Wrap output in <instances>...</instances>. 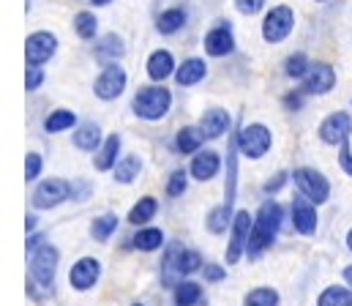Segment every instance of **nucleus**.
Listing matches in <instances>:
<instances>
[{
  "label": "nucleus",
  "instance_id": "nucleus-1",
  "mask_svg": "<svg viewBox=\"0 0 352 306\" xmlns=\"http://www.w3.org/2000/svg\"><path fill=\"white\" fill-rule=\"evenodd\" d=\"M284 224V208L276 203V200H267L260 205L257 216H254V227H252V238H249V246H246V257L257 260L265 249L273 246L278 230Z\"/></svg>",
  "mask_w": 352,
  "mask_h": 306
},
{
  "label": "nucleus",
  "instance_id": "nucleus-2",
  "mask_svg": "<svg viewBox=\"0 0 352 306\" xmlns=\"http://www.w3.org/2000/svg\"><path fill=\"white\" fill-rule=\"evenodd\" d=\"M238 140L232 137L230 140V153H227V195H224V203L216 205L210 213H208V219H205V224H208V230L213 232V235H221L230 224H232V216H235V186H238Z\"/></svg>",
  "mask_w": 352,
  "mask_h": 306
},
{
  "label": "nucleus",
  "instance_id": "nucleus-3",
  "mask_svg": "<svg viewBox=\"0 0 352 306\" xmlns=\"http://www.w3.org/2000/svg\"><path fill=\"white\" fill-rule=\"evenodd\" d=\"M170 107H173V94L162 83L140 88L131 99V112L142 120H162L170 112Z\"/></svg>",
  "mask_w": 352,
  "mask_h": 306
},
{
  "label": "nucleus",
  "instance_id": "nucleus-4",
  "mask_svg": "<svg viewBox=\"0 0 352 306\" xmlns=\"http://www.w3.org/2000/svg\"><path fill=\"white\" fill-rule=\"evenodd\" d=\"M235 140H238L241 156H246V159H252V162L263 159L265 153L270 151V145H273V134H270V129H267L265 123L241 126L238 134H235Z\"/></svg>",
  "mask_w": 352,
  "mask_h": 306
},
{
  "label": "nucleus",
  "instance_id": "nucleus-5",
  "mask_svg": "<svg viewBox=\"0 0 352 306\" xmlns=\"http://www.w3.org/2000/svg\"><path fill=\"white\" fill-rule=\"evenodd\" d=\"M58 263H60V252L52 243H44L41 249H36L30 254V279L44 290H52L55 274H58Z\"/></svg>",
  "mask_w": 352,
  "mask_h": 306
},
{
  "label": "nucleus",
  "instance_id": "nucleus-6",
  "mask_svg": "<svg viewBox=\"0 0 352 306\" xmlns=\"http://www.w3.org/2000/svg\"><path fill=\"white\" fill-rule=\"evenodd\" d=\"M292 181L298 186V192L303 197H309L314 205H322L331 200V181L320 173V170H311V167H298L292 173Z\"/></svg>",
  "mask_w": 352,
  "mask_h": 306
},
{
  "label": "nucleus",
  "instance_id": "nucleus-7",
  "mask_svg": "<svg viewBox=\"0 0 352 306\" xmlns=\"http://www.w3.org/2000/svg\"><path fill=\"white\" fill-rule=\"evenodd\" d=\"M72 197H74V186L69 181H63V178H47V181H41L36 186L30 203H33L36 210H50V208H58V205H63L66 200H72Z\"/></svg>",
  "mask_w": 352,
  "mask_h": 306
},
{
  "label": "nucleus",
  "instance_id": "nucleus-8",
  "mask_svg": "<svg viewBox=\"0 0 352 306\" xmlns=\"http://www.w3.org/2000/svg\"><path fill=\"white\" fill-rule=\"evenodd\" d=\"M295 28V11L289 6H273L263 19V39L267 44H281L284 39H289Z\"/></svg>",
  "mask_w": 352,
  "mask_h": 306
},
{
  "label": "nucleus",
  "instance_id": "nucleus-9",
  "mask_svg": "<svg viewBox=\"0 0 352 306\" xmlns=\"http://www.w3.org/2000/svg\"><path fill=\"white\" fill-rule=\"evenodd\" d=\"M126 83H129L126 69L118 66V61H115V63H104L101 74H98L96 83H93V94H96L101 102H115L118 96H123Z\"/></svg>",
  "mask_w": 352,
  "mask_h": 306
},
{
  "label": "nucleus",
  "instance_id": "nucleus-10",
  "mask_svg": "<svg viewBox=\"0 0 352 306\" xmlns=\"http://www.w3.org/2000/svg\"><path fill=\"white\" fill-rule=\"evenodd\" d=\"M252 227H254V216L249 210H235L232 224H230V246H227V263H238L246 254L249 238H252Z\"/></svg>",
  "mask_w": 352,
  "mask_h": 306
},
{
  "label": "nucleus",
  "instance_id": "nucleus-11",
  "mask_svg": "<svg viewBox=\"0 0 352 306\" xmlns=\"http://www.w3.org/2000/svg\"><path fill=\"white\" fill-rule=\"evenodd\" d=\"M58 52V36L50 30H36L25 41V61L28 66H44L55 58Z\"/></svg>",
  "mask_w": 352,
  "mask_h": 306
},
{
  "label": "nucleus",
  "instance_id": "nucleus-12",
  "mask_svg": "<svg viewBox=\"0 0 352 306\" xmlns=\"http://www.w3.org/2000/svg\"><path fill=\"white\" fill-rule=\"evenodd\" d=\"M333 85H336V72L328 63H311V69L300 80V91L306 96H325L333 91Z\"/></svg>",
  "mask_w": 352,
  "mask_h": 306
},
{
  "label": "nucleus",
  "instance_id": "nucleus-13",
  "mask_svg": "<svg viewBox=\"0 0 352 306\" xmlns=\"http://www.w3.org/2000/svg\"><path fill=\"white\" fill-rule=\"evenodd\" d=\"M205 52L210 58H227L235 52V36H232V25L224 19L219 25H213L208 33H205Z\"/></svg>",
  "mask_w": 352,
  "mask_h": 306
},
{
  "label": "nucleus",
  "instance_id": "nucleus-14",
  "mask_svg": "<svg viewBox=\"0 0 352 306\" xmlns=\"http://www.w3.org/2000/svg\"><path fill=\"white\" fill-rule=\"evenodd\" d=\"M317 134H320V140H322L325 145H342V142L350 140L352 118L347 115V112H331V115L320 123Z\"/></svg>",
  "mask_w": 352,
  "mask_h": 306
},
{
  "label": "nucleus",
  "instance_id": "nucleus-15",
  "mask_svg": "<svg viewBox=\"0 0 352 306\" xmlns=\"http://www.w3.org/2000/svg\"><path fill=\"white\" fill-rule=\"evenodd\" d=\"M98 276H101V263H98L96 257H82V260H77V263L72 265V271H69V285H72L77 293H88V290L96 287Z\"/></svg>",
  "mask_w": 352,
  "mask_h": 306
},
{
  "label": "nucleus",
  "instance_id": "nucleus-16",
  "mask_svg": "<svg viewBox=\"0 0 352 306\" xmlns=\"http://www.w3.org/2000/svg\"><path fill=\"white\" fill-rule=\"evenodd\" d=\"M292 224L306 238H311L317 232V205L311 203L309 197H303V195L292 200Z\"/></svg>",
  "mask_w": 352,
  "mask_h": 306
},
{
  "label": "nucleus",
  "instance_id": "nucleus-17",
  "mask_svg": "<svg viewBox=\"0 0 352 306\" xmlns=\"http://www.w3.org/2000/svg\"><path fill=\"white\" fill-rule=\"evenodd\" d=\"M219 170H221V156L216 151H197L194 159H191V164H188L191 178L199 181V184L213 181L219 175Z\"/></svg>",
  "mask_w": 352,
  "mask_h": 306
},
{
  "label": "nucleus",
  "instance_id": "nucleus-18",
  "mask_svg": "<svg viewBox=\"0 0 352 306\" xmlns=\"http://www.w3.org/2000/svg\"><path fill=\"white\" fill-rule=\"evenodd\" d=\"M145 69H148V77H151L153 83H164L167 77H175L177 63L170 50H156V52H151Z\"/></svg>",
  "mask_w": 352,
  "mask_h": 306
},
{
  "label": "nucleus",
  "instance_id": "nucleus-19",
  "mask_svg": "<svg viewBox=\"0 0 352 306\" xmlns=\"http://www.w3.org/2000/svg\"><path fill=\"white\" fill-rule=\"evenodd\" d=\"M199 126H202V131H205L208 140H219V137H224V134L230 131L232 118H230L227 109H221V107H210V109L202 115Z\"/></svg>",
  "mask_w": 352,
  "mask_h": 306
},
{
  "label": "nucleus",
  "instance_id": "nucleus-20",
  "mask_svg": "<svg viewBox=\"0 0 352 306\" xmlns=\"http://www.w3.org/2000/svg\"><path fill=\"white\" fill-rule=\"evenodd\" d=\"M118 162H120V137L109 134V137H104L101 148L93 153V164L98 173H109V170H115Z\"/></svg>",
  "mask_w": 352,
  "mask_h": 306
},
{
  "label": "nucleus",
  "instance_id": "nucleus-21",
  "mask_svg": "<svg viewBox=\"0 0 352 306\" xmlns=\"http://www.w3.org/2000/svg\"><path fill=\"white\" fill-rule=\"evenodd\" d=\"M205 77H208V63H205L202 58H188V61H183L175 72V83L180 88H191V85L202 83Z\"/></svg>",
  "mask_w": 352,
  "mask_h": 306
},
{
  "label": "nucleus",
  "instance_id": "nucleus-22",
  "mask_svg": "<svg viewBox=\"0 0 352 306\" xmlns=\"http://www.w3.org/2000/svg\"><path fill=\"white\" fill-rule=\"evenodd\" d=\"M93 55H96L98 61H104V63H115V61H120V58L126 55V44H123V39H120L118 33H107V36L98 39Z\"/></svg>",
  "mask_w": 352,
  "mask_h": 306
},
{
  "label": "nucleus",
  "instance_id": "nucleus-23",
  "mask_svg": "<svg viewBox=\"0 0 352 306\" xmlns=\"http://www.w3.org/2000/svg\"><path fill=\"white\" fill-rule=\"evenodd\" d=\"M208 137H205V131H202V126H183L180 131L175 134V151L177 153H183V156H194L199 148H202V142H205Z\"/></svg>",
  "mask_w": 352,
  "mask_h": 306
},
{
  "label": "nucleus",
  "instance_id": "nucleus-24",
  "mask_svg": "<svg viewBox=\"0 0 352 306\" xmlns=\"http://www.w3.org/2000/svg\"><path fill=\"white\" fill-rule=\"evenodd\" d=\"M72 142H74V148H80V151H85V153H96V151L101 148V142H104L101 126H98V123H82V126H77Z\"/></svg>",
  "mask_w": 352,
  "mask_h": 306
},
{
  "label": "nucleus",
  "instance_id": "nucleus-25",
  "mask_svg": "<svg viewBox=\"0 0 352 306\" xmlns=\"http://www.w3.org/2000/svg\"><path fill=\"white\" fill-rule=\"evenodd\" d=\"M180 254H183V243L175 241V243H170V249H167V254H164V263H162V282H164V287H175L177 282H180Z\"/></svg>",
  "mask_w": 352,
  "mask_h": 306
},
{
  "label": "nucleus",
  "instance_id": "nucleus-26",
  "mask_svg": "<svg viewBox=\"0 0 352 306\" xmlns=\"http://www.w3.org/2000/svg\"><path fill=\"white\" fill-rule=\"evenodd\" d=\"M112 173H115V181H118V184L129 186V184H134L137 175L142 173V159H140L137 153H129V156H123V159L115 164Z\"/></svg>",
  "mask_w": 352,
  "mask_h": 306
},
{
  "label": "nucleus",
  "instance_id": "nucleus-27",
  "mask_svg": "<svg viewBox=\"0 0 352 306\" xmlns=\"http://www.w3.org/2000/svg\"><path fill=\"white\" fill-rule=\"evenodd\" d=\"M186 19H188V14H186V8H167V11H162L159 14V19H156V30L162 33V36H173L177 33L183 25H186Z\"/></svg>",
  "mask_w": 352,
  "mask_h": 306
},
{
  "label": "nucleus",
  "instance_id": "nucleus-28",
  "mask_svg": "<svg viewBox=\"0 0 352 306\" xmlns=\"http://www.w3.org/2000/svg\"><path fill=\"white\" fill-rule=\"evenodd\" d=\"M156 213H159V200L148 195V197L137 200V205L129 210V224L142 227V224H148L151 219H156Z\"/></svg>",
  "mask_w": 352,
  "mask_h": 306
},
{
  "label": "nucleus",
  "instance_id": "nucleus-29",
  "mask_svg": "<svg viewBox=\"0 0 352 306\" xmlns=\"http://www.w3.org/2000/svg\"><path fill=\"white\" fill-rule=\"evenodd\" d=\"M74 126H77V115L72 109H52L44 118V131H50V134H60V131H69Z\"/></svg>",
  "mask_w": 352,
  "mask_h": 306
},
{
  "label": "nucleus",
  "instance_id": "nucleus-30",
  "mask_svg": "<svg viewBox=\"0 0 352 306\" xmlns=\"http://www.w3.org/2000/svg\"><path fill=\"white\" fill-rule=\"evenodd\" d=\"M173 296H175V306H199L202 287L197 282H191V279H180L173 287Z\"/></svg>",
  "mask_w": 352,
  "mask_h": 306
},
{
  "label": "nucleus",
  "instance_id": "nucleus-31",
  "mask_svg": "<svg viewBox=\"0 0 352 306\" xmlns=\"http://www.w3.org/2000/svg\"><path fill=\"white\" fill-rule=\"evenodd\" d=\"M115 230H118V216H115V213H101V216H96L93 224H90V235H93V241H98V243L109 241V238L115 235Z\"/></svg>",
  "mask_w": 352,
  "mask_h": 306
},
{
  "label": "nucleus",
  "instance_id": "nucleus-32",
  "mask_svg": "<svg viewBox=\"0 0 352 306\" xmlns=\"http://www.w3.org/2000/svg\"><path fill=\"white\" fill-rule=\"evenodd\" d=\"M131 241H134V246L140 252H156V249L164 246V232L159 227H142Z\"/></svg>",
  "mask_w": 352,
  "mask_h": 306
},
{
  "label": "nucleus",
  "instance_id": "nucleus-33",
  "mask_svg": "<svg viewBox=\"0 0 352 306\" xmlns=\"http://www.w3.org/2000/svg\"><path fill=\"white\" fill-rule=\"evenodd\" d=\"M317 306H352V287H325L317 298Z\"/></svg>",
  "mask_w": 352,
  "mask_h": 306
},
{
  "label": "nucleus",
  "instance_id": "nucleus-34",
  "mask_svg": "<svg viewBox=\"0 0 352 306\" xmlns=\"http://www.w3.org/2000/svg\"><path fill=\"white\" fill-rule=\"evenodd\" d=\"M74 33L82 39V41H93L96 33H98V19L93 11H80L74 17Z\"/></svg>",
  "mask_w": 352,
  "mask_h": 306
},
{
  "label": "nucleus",
  "instance_id": "nucleus-35",
  "mask_svg": "<svg viewBox=\"0 0 352 306\" xmlns=\"http://www.w3.org/2000/svg\"><path fill=\"white\" fill-rule=\"evenodd\" d=\"M309 69H311V63H309V58L303 52H295V55H289L284 61V74L292 77V80H303Z\"/></svg>",
  "mask_w": 352,
  "mask_h": 306
},
{
  "label": "nucleus",
  "instance_id": "nucleus-36",
  "mask_svg": "<svg viewBox=\"0 0 352 306\" xmlns=\"http://www.w3.org/2000/svg\"><path fill=\"white\" fill-rule=\"evenodd\" d=\"M243 306H278V293L273 287H254L246 296Z\"/></svg>",
  "mask_w": 352,
  "mask_h": 306
},
{
  "label": "nucleus",
  "instance_id": "nucleus-37",
  "mask_svg": "<svg viewBox=\"0 0 352 306\" xmlns=\"http://www.w3.org/2000/svg\"><path fill=\"white\" fill-rule=\"evenodd\" d=\"M180 276H191L194 271H199L202 268V254L199 252H194V249H183V254H180Z\"/></svg>",
  "mask_w": 352,
  "mask_h": 306
},
{
  "label": "nucleus",
  "instance_id": "nucleus-38",
  "mask_svg": "<svg viewBox=\"0 0 352 306\" xmlns=\"http://www.w3.org/2000/svg\"><path fill=\"white\" fill-rule=\"evenodd\" d=\"M188 175H191V173H186V170L170 173V181H167V195H170V197L186 195V189H188Z\"/></svg>",
  "mask_w": 352,
  "mask_h": 306
},
{
  "label": "nucleus",
  "instance_id": "nucleus-39",
  "mask_svg": "<svg viewBox=\"0 0 352 306\" xmlns=\"http://www.w3.org/2000/svg\"><path fill=\"white\" fill-rule=\"evenodd\" d=\"M41 167H44L41 153H28V159H25V181H36L41 175Z\"/></svg>",
  "mask_w": 352,
  "mask_h": 306
},
{
  "label": "nucleus",
  "instance_id": "nucleus-40",
  "mask_svg": "<svg viewBox=\"0 0 352 306\" xmlns=\"http://www.w3.org/2000/svg\"><path fill=\"white\" fill-rule=\"evenodd\" d=\"M41 85H44V69L41 66H28V72H25V88L33 94Z\"/></svg>",
  "mask_w": 352,
  "mask_h": 306
},
{
  "label": "nucleus",
  "instance_id": "nucleus-41",
  "mask_svg": "<svg viewBox=\"0 0 352 306\" xmlns=\"http://www.w3.org/2000/svg\"><path fill=\"white\" fill-rule=\"evenodd\" d=\"M202 276H205V282H224L227 271L221 265H216V263H208V265H202Z\"/></svg>",
  "mask_w": 352,
  "mask_h": 306
},
{
  "label": "nucleus",
  "instance_id": "nucleus-42",
  "mask_svg": "<svg viewBox=\"0 0 352 306\" xmlns=\"http://www.w3.org/2000/svg\"><path fill=\"white\" fill-rule=\"evenodd\" d=\"M265 6V0H235V8L241 11V14H246V17H254V14H260Z\"/></svg>",
  "mask_w": 352,
  "mask_h": 306
},
{
  "label": "nucleus",
  "instance_id": "nucleus-43",
  "mask_svg": "<svg viewBox=\"0 0 352 306\" xmlns=\"http://www.w3.org/2000/svg\"><path fill=\"white\" fill-rule=\"evenodd\" d=\"M339 167H342L347 175H352V148H350V140L339 145Z\"/></svg>",
  "mask_w": 352,
  "mask_h": 306
},
{
  "label": "nucleus",
  "instance_id": "nucleus-44",
  "mask_svg": "<svg viewBox=\"0 0 352 306\" xmlns=\"http://www.w3.org/2000/svg\"><path fill=\"white\" fill-rule=\"evenodd\" d=\"M303 96H306L303 91H289V94H287V96H284L281 102H284V107H287V109H292V112H298V109L303 107Z\"/></svg>",
  "mask_w": 352,
  "mask_h": 306
},
{
  "label": "nucleus",
  "instance_id": "nucleus-45",
  "mask_svg": "<svg viewBox=\"0 0 352 306\" xmlns=\"http://www.w3.org/2000/svg\"><path fill=\"white\" fill-rule=\"evenodd\" d=\"M287 181H289V173H276V175H273V178L265 184V192H267V195H276V192H278V189H281Z\"/></svg>",
  "mask_w": 352,
  "mask_h": 306
},
{
  "label": "nucleus",
  "instance_id": "nucleus-46",
  "mask_svg": "<svg viewBox=\"0 0 352 306\" xmlns=\"http://www.w3.org/2000/svg\"><path fill=\"white\" fill-rule=\"evenodd\" d=\"M44 243H47V235H44V232H30V235H28V243H25V246H28V254H33L36 249H41Z\"/></svg>",
  "mask_w": 352,
  "mask_h": 306
},
{
  "label": "nucleus",
  "instance_id": "nucleus-47",
  "mask_svg": "<svg viewBox=\"0 0 352 306\" xmlns=\"http://www.w3.org/2000/svg\"><path fill=\"white\" fill-rule=\"evenodd\" d=\"M36 224H38V219L30 213V216L25 219V230H28V232H36Z\"/></svg>",
  "mask_w": 352,
  "mask_h": 306
},
{
  "label": "nucleus",
  "instance_id": "nucleus-48",
  "mask_svg": "<svg viewBox=\"0 0 352 306\" xmlns=\"http://www.w3.org/2000/svg\"><path fill=\"white\" fill-rule=\"evenodd\" d=\"M112 0H90V6H96V8H101V6H109Z\"/></svg>",
  "mask_w": 352,
  "mask_h": 306
},
{
  "label": "nucleus",
  "instance_id": "nucleus-49",
  "mask_svg": "<svg viewBox=\"0 0 352 306\" xmlns=\"http://www.w3.org/2000/svg\"><path fill=\"white\" fill-rule=\"evenodd\" d=\"M344 279H347V285L352 287V265H347V268H344Z\"/></svg>",
  "mask_w": 352,
  "mask_h": 306
},
{
  "label": "nucleus",
  "instance_id": "nucleus-50",
  "mask_svg": "<svg viewBox=\"0 0 352 306\" xmlns=\"http://www.w3.org/2000/svg\"><path fill=\"white\" fill-rule=\"evenodd\" d=\"M347 249H350V252H352V230H350V232H347Z\"/></svg>",
  "mask_w": 352,
  "mask_h": 306
},
{
  "label": "nucleus",
  "instance_id": "nucleus-51",
  "mask_svg": "<svg viewBox=\"0 0 352 306\" xmlns=\"http://www.w3.org/2000/svg\"><path fill=\"white\" fill-rule=\"evenodd\" d=\"M131 306H142V304H131Z\"/></svg>",
  "mask_w": 352,
  "mask_h": 306
},
{
  "label": "nucleus",
  "instance_id": "nucleus-52",
  "mask_svg": "<svg viewBox=\"0 0 352 306\" xmlns=\"http://www.w3.org/2000/svg\"><path fill=\"white\" fill-rule=\"evenodd\" d=\"M320 3H322V0H320Z\"/></svg>",
  "mask_w": 352,
  "mask_h": 306
}]
</instances>
